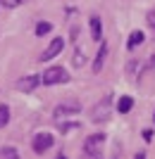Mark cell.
<instances>
[{"label": "cell", "mask_w": 155, "mask_h": 159, "mask_svg": "<svg viewBox=\"0 0 155 159\" xmlns=\"http://www.w3.org/2000/svg\"><path fill=\"white\" fill-rule=\"evenodd\" d=\"M57 159H67V157H65V154H57Z\"/></svg>", "instance_id": "cell-20"}, {"label": "cell", "mask_w": 155, "mask_h": 159, "mask_svg": "<svg viewBox=\"0 0 155 159\" xmlns=\"http://www.w3.org/2000/svg\"><path fill=\"white\" fill-rule=\"evenodd\" d=\"M143 40H146V33H143V31H138V29H136V31H131V33H129L127 48H129V50H136V48L141 45Z\"/></svg>", "instance_id": "cell-9"}, {"label": "cell", "mask_w": 155, "mask_h": 159, "mask_svg": "<svg viewBox=\"0 0 155 159\" xmlns=\"http://www.w3.org/2000/svg\"><path fill=\"white\" fill-rule=\"evenodd\" d=\"M76 128H79V124H74V121H72V124L60 121V131H62V133H72V131H76Z\"/></svg>", "instance_id": "cell-14"}, {"label": "cell", "mask_w": 155, "mask_h": 159, "mask_svg": "<svg viewBox=\"0 0 155 159\" xmlns=\"http://www.w3.org/2000/svg\"><path fill=\"white\" fill-rule=\"evenodd\" d=\"M131 107H134V100L129 98V95H122V98L117 100V112H119V114H129V112H131Z\"/></svg>", "instance_id": "cell-10"}, {"label": "cell", "mask_w": 155, "mask_h": 159, "mask_svg": "<svg viewBox=\"0 0 155 159\" xmlns=\"http://www.w3.org/2000/svg\"><path fill=\"white\" fill-rule=\"evenodd\" d=\"M105 140H108V135L105 133H93V135H88L86 143H84V154H86L88 159H95V157H100V150L103 145H105Z\"/></svg>", "instance_id": "cell-2"}, {"label": "cell", "mask_w": 155, "mask_h": 159, "mask_svg": "<svg viewBox=\"0 0 155 159\" xmlns=\"http://www.w3.org/2000/svg\"><path fill=\"white\" fill-rule=\"evenodd\" d=\"M146 19H148V26H150V29H155V7L148 12V17H146Z\"/></svg>", "instance_id": "cell-15"}, {"label": "cell", "mask_w": 155, "mask_h": 159, "mask_svg": "<svg viewBox=\"0 0 155 159\" xmlns=\"http://www.w3.org/2000/svg\"><path fill=\"white\" fill-rule=\"evenodd\" d=\"M12 119V112H10V107L7 105H0V128H5Z\"/></svg>", "instance_id": "cell-12"}, {"label": "cell", "mask_w": 155, "mask_h": 159, "mask_svg": "<svg viewBox=\"0 0 155 159\" xmlns=\"http://www.w3.org/2000/svg\"><path fill=\"white\" fill-rule=\"evenodd\" d=\"M81 112V105H76V102H62V105L55 107V116L57 119H65V116H74V114Z\"/></svg>", "instance_id": "cell-6"}, {"label": "cell", "mask_w": 155, "mask_h": 159, "mask_svg": "<svg viewBox=\"0 0 155 159\" xmlns=\"http://www.w3.org/2000/svg\"><path fill=\"white\" fill-rule=\"evenodd\" d=\"M153 119H155V114H153Z\"/></svg>", "instance_id": "cell-21"}, {"label": "cell", "mask_w": 155, "mask_h": 159, "mask_svg": "<svg viewBox=\"0 0 155 159\" xmlns=\"http://www.w3.org/2000/svg\"><path fill=\"white\" fill-rule=\"evenodd\" d=\"M38 86H41V76H34V74L31 76H22L17 81V88H19L22 93H34Z\"/></svg>", "instance_id": "cell-5"}, {"label": "cell", "mask_w": 155, "mask_h": 159, "mask_svg": "<svg viewBox=\"0 0 155 159\" xmlns=\"http://www.w3.org/2000/svg\"><path fill=\"white\" fill-rule=\"evenodd\" d=\"M84 60H86V57H84L81 52H76V57H74V66H81V64H84Z\"/></svg>", "instance_id": "cell-16"}, {"label": "cell", "mask_w": 155, "mask_h": 159, "mask_svg": "<svg viewBox=\"0 0 155 159\" xmlns=\"http://www.w3.org/2000/svg\"><path fill=\"white\" fill-rule=\"evenodd\" d=\"M62 48H65V40H62V38H53V40H50V45L41 52L38 62H50V60H55L57 55H62Z\"/></svg>", "instance_id": "cell-4"}, {"label": "cell", "mask_w": 155, "mask_h": 159, "mask_svg": "<svg viewBox=\"0 0 155 159\" xmlns=\"http://www.w3.org/2000/svg\"><path fill=\"white\" fill-rule=\"evenodd\" d=\"M134 159H146V154H143V152H141V154H136V157H134Z\"/></svg>", "instance_id": "cell-18"}, {"label": "cell", "mask_w": 155, "mask_h": 159, "mask_svg": "<svg viewBox=\"0 0 155 159\" xmlns=\"http://www.w3.org/2000/svg\"><path fill=\"white\" fill-rule=\"evenodd\" d=\"M19 2H27V0H14V5H19Z\"/></svg>", "instance_id": "cell-19"}, {"label": "cell", "mask_w": 155, "mask_h": 159, "mask_svg": "<svg viewBox=\"0 0 155 159\" xmlns=\"http://www.w3.org/2000/svg\"><path fill=\"white\" fill-rule=\"evenodd\" d=\"M143 140H146V143H150V140H153V131H150V128H146V131H143Z\"/></svg>", "instance_id": "cell-17"}, {"label": "cell", "mask_w": 155, "mask_h": 159, "mask_svg": "<svg viewBox=\"0 0 155 159\" xmlns=\"http://www.w3.org/2000/svg\"><path fill=\"white\" fill-rule=\"evenodd\" d=\"M88 29H91V38L93 40H100L103 38V21L98 14H91V19H88Z\"/></svg>", "instance_id": "cell-8"}, {"label": "cell", "mask_w": 155, "mask_h": 159, "mask_svg": "<svg viewBox=\"0 0 155 159\" xmlns=\"http://www.w3.org/2000/svg\"><path fill=\"white\" fill-rule=\"evenodd\" d=\"M105 60H108V43H100V50L95 52V60H93V74H100L103 64H105Z\"/></svg>", "instance_id": "cell-7"}, {"label": "cell", "mask_w": 155, "mask_h": 159, "mask_svg": "<svg viewBox=\"0 0 155 159\" xmlns=\"http://www.w3.org/2000/svg\"><path fill=\"white\" fill-rule=\"evenodd\" d=\"M69 79L72 76L67 74L65 66H50V69H46L41 74V83L43 86H60V83H67Z\"/></svg>", "instance_id": "cell-1"}, {"label": "cell", "mask_w": 155, "mask_h": 159, "mask_svg": "<svg viewBox=\"0 0 155 159\" xmlns=\"http://www.w3.org/2000/svg\"><path fill=\"white\" fill-rule=\"evenodd\" d=\"M0 159H19V152H17V147H12V145L0 147Z\"/></svg>", "instance_id": "cell-11"}, {"label": "cell", "mask_w": 155, "mask_h": 159, "mask_svg": "<svg viewBox=\"0 0 155 159\" xmlns=\"http://www.w3.org/2000/svg\"><path fill=\"white\" fill-rule=\"evenodd\" d=\"M50 31H53V24H50V21H38V24H36V36H41V38L48 36Z\"/></svg>", "instance_id": "cell-13"}, {"label": "cell", "mask_w": 155, "mask_h": 159, "mask_svg": "<svg viewBox=\"0 0 155 159\" xmlns=\"http://www.w3.org/2000/svg\"><path fill=\"white\" fill-rule=\"evenodd\" d=\"M53 143H55V138L50 135L48 131H41V133H36L34 135V140H31V150H34L36 154H46L50 147H53Z\"/></svg>", "instance_id": "cell-3"}]
</instances>
